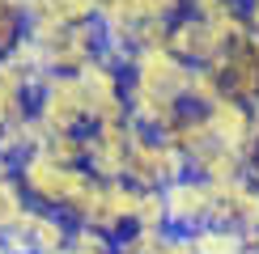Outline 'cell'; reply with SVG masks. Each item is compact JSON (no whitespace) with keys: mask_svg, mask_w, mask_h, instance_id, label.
<instances>
[{"mask_svg":"<svg viewBox=\"0 0 259 254\" xmlns=\"http://www.w3.org/2000/svg\"><path fill=\"white\" fill-rule=\"evenodd\" d=\"M242 17H246L251 38H259V0H242Z\"/></svg>","mask_w":259,"mask_h":254,"instance_id":"25","label":"cell"},{"mask_svg":"<svg viewBox=\"0 0 259 254\" xmlns=\"http://www.w3.org/2000/svg\"><path fill=\"white\" fill-rule=\"evenodd\" d=\"M127 81L140 89H153L161 98H175L187 106V85H191V64H183L170 47L157 51H132L127 59Z\"/></svg>","mask_w":259,"mask_h":254,"instance_id":"5","label":"cell"},{"mask_svg":"<svg viewBox=\"0 0 259 254\" xmlns=\"http://www.w3.org/2000/svg\"><path fill=\"white\" fill-rule=\"evenodd\" d=\"M212 72L225 85V98H238L246 106L259 102V59H255V38H238L225 47V55L212 64Z\"/></svg>","mask_w":259,"mask_h":254,"instance_id":"12","label":"cell"},{"mask_svg":"<svg viewBox=\"0 0 259 254\" xmlns=\"http://www.w3.org/2000/svg\"><path fill=\"white\" fill-rule=\"evenodd\" d=\"M212 225L238 229L242 237L259 233V186L251 182V178L212 186Z\"/></svg>","mask_w":259,"mask_h":254,"instance_id":"10","label":"cell"},{"mask_svg":"<svg viewBox=\"0 0 259 254\" xmlns=\"http://www.w3.org/2000/svg\"><path fill=\"white\" fill-rule=\"evenodd\" d=\"M132 136L136 127L132 119L127 123H106V127H90L85 132V169H90L94 178H102V182H119L127 174V148H132Z\"/></svg>","mask_w":259,"mask_h":254,"instance_id":"7","label":"cell"},{"mask_svg":"<svg viewBox=\"0 0 259 254\" xmlns=\"http://www.w3.org/2000/svg\"><path fill=\"white\" fill-rule=\"evenodd\" d=\"M0 254H13V250H9V246H5V237H0Z\"/></svg>","mask_w":259,"mask_h":254,"instance_id":"30","label":"cell"},{"mask_svg":"<svg viewBox=\"0 0 259 254\" xmlns=\"http://www.w3.org/2000/svg\"><path fill=\"white\" fill-rule=\"evenodd\" d=\"M246 161H251L246 153L225 148V144L212 140L204 153L191 157V174L204 178V182H212V186H221V182H238V178H246Z\"/></svg>","mask_w":259,"mask_h":254,"instance_id":"15","label":"cell"},{"mask_svg":"<svg viewBox=\"0 0 259 254\" xmlns=\"http://www.w3.org/2000/svg\"><path fill=\"white\" fill-rule=\"evenodd\" d=\"M132 229H170L166 225V190H140Z\"/></svg>","mask_w":259,"mask_h":254,"instance_id":"24","label":"cell"},{"mask_svg":"<svg viewBox=\"0 0 259 254\" xmlns=\"http://www.w3.org/2000/svg\"><path fill=\"white\" fill-rule=\"evenodd\" d=\"M208 114V132H212V140L225 144V148H238V153L251 157L255 153V114H251V106L238 102V98H221L212 110H204Z\"/></svg>","mask_w":259,"mask_h":254,"instance_id":"14","label":"cell"},{"mask_svg":"<svg viewBox=\"0 0 259 254\" xmlns=\"http://www.w3.org/2000/svg\"><path fill=\"white\" fill-rule=\"evenodd\" d=\"M246 178H251V182L259 186V148L251 153V161H246Z\"/></svg>","mask_w":259,"mask_h":254,"instance_id":"26","label":"cell"},{"mask_svg":"<svg viewBox=\"0 0 259 254\" xmlns=\"http://www.w3.org/2000/svg\"><path fill=\"white\" fill-rule=\"evenodd\" d=\"M85 148H90L85 132H56V136H47L42 153L56 157L60 165H85Z\"/></svg>","mask_w":259,"mask_h":254,"instance_id":"22","label":"cell"},{"mask_svg":"<svg viewBox=\"0 0 259 254\" xmlns=\"http://www.w3.org/2000/svg\"><path fill=\"white\" fill-rule=\"evenodd\" d=\"M26 212H30V199H26V190H21L17 174H5L0 178V237H5Z\"/></svg>","mask_w":259,"mask_h":254,"instance_id":"20","label":"cell"},{"mask_svg":"<svg viewBox=\"0 0 259 254\" xmlns=\"http://www.w3.org/2000/svg\"><path fill=\"white\" fill-rule=\"evenodd\" d=\"M9 5H17V9H26V5H30V0H9Z\"/></svg>","mask_w":259,"mask_h":254,"instance_id":"29","label":"cell"},{"mask_svg":"<svg viewBox=\"0 0 259 254\" xmlns=\"http://www.w3.org/2000/svg\"><path fill=\"white\" fill-rule=\"evenodd\" d=\"M166 225L170 233H196L212 225V182L196 174H183L166 186Z\"/></svg>","mask_w":259,"mask_h":254,"instance_id":"8","label":"cell"},{"mask_svg":"<svg viewBox=\"0 0 259 254\" xmlns=\"http://www.w3.org/2000/svg\"><path fill=\"white\" fill-rule=\"evenodd\" d=\"M183 174H191L187 157L179 153L170 140H161V136H149L136 127L132 136V148H127V182L140 186V190H166L170 182H179Z\"/></svg>","mask_w":259,"mask_h":254,"instance_id":"2","label":"cell"},{"mask_svg":"<svg viewBox=\"0 0 259 254\" xmlns=\"http://www.w3.org/2000/svg\"><path fill=\"white\" fill-rule=\"evenodd\" d=\"M255 59H259V38H255Z\"/></svg>","mask_w":259,"mask_h":254,"instance_id":"31","label":"cell"},{"mask_svg":"<svg viewBox=\"0 0 259 254\" xmlns=\"http://www.w3.org/2000/svg\"><path fill=\"white\" fill-rule=\"evenodd\" d=\"M21 190L34 208H47V212H64L68 220L85 225V216L98 204V190H102V178H94L85 165H60L56 157H47L42 148L17 157L13 165Z\"/></svg>","mask_w":259,"mask_h":254,"instance_id":"1","label":"cell"},{"mask_svg":"<svg viewBox=\"0 0 259 254\" xmlns=\"http://www.w3.org/2000/svg\"><path fill=\"white\" fill-rule=\"evenodd\" d=\"M64 254H119V237H111V233H102L94 225H77Z\"/></svg>","mask_w":259,"mask_h":254,"instance_id":"23","label":"cell"},{"mask_svg":"<svg viewBox=\"0 0 259 254\" xmlns=\"http://www.w3.org/2000/svg\"><path fill=\"white\" fill-rule=\"evenodd\" d=\"M136 204H140V186H132L127 178H119V182H102L98 204H94V212L85 216V225L111 233V237H123V233H132Z\"/></svg>","mask_w":259,"mask_h":254,"instance_id":"13","label":"cell"},{"mask_svg":"<svg viewBox=\"0 0 259 254\" xmlns=\"http://www.w3.org/2000/svg\"><path fill=\"white\" fill-rule=\"evenodd\" d=\"M251 114H255V144H259V102L251 106Z\"/></svg>","mask_w":259,"mask_h":254,"instance_id":"28","label":"cell"},{"mask_svg":"<svg viewBox=\"0 0 259 254\" xmlns=\"http://www.w3.org/2000/svg\"><path fill=\"white\" fill-rule=\"evenodd\" d=\"M81 93H85V114L90 127H106V123H127V72L119 64H90L85 72H77Z\"/></svg>","mask_w":259,"mask_h":254,"instance_id":"4","label":"cell"},{"mask_svg":"<svg viewBox=\"0 0 259 254\" xmlns=\"http://www.w3.org/2000/svg\"><path fill=\"white\" fill-rule=\"evenodd\" d=\"M38 47H42V59H47V72H68V77H77V72H85L90 64L102 59L106 30L98 26V21H85V26L60 30L56 38L38 42Z\"/></svg>","mask_w":259,"mask_h":254,"instance_id":"6","label":"cell"},{"mask_svg":"<svg viewBox=\"0 0 259 254\" xmlns=\"http://www.w3.org/2000/svg\"><path fill=\"white\" fill-rule=\"evenodd\" d=\"M225 47H230V38H225L217 26H208L204 17L183 13V17L175 21V34H170V51H175L183 64H191V68H212V64L225 55Z\"/></svg>","mask_w":259,"mask_h":254,"instance_id":"9","label":"cell"},{"mask_svg":"<svg viewBox=\"0 0 259 254\" xmlns=\"http://www.w3.org/2000/svg\"><path fill=\"white\" fill-rule=\"evenodd\" d=\"M34 119L47 127V136H56V132H90L81 81L68 77V72H47L42 85L34 89Z\"/></svg>","mask_w":259,"mask_h":254,"instance_id":"3","label":"cell"},{"mask_svg":"<svg viewBox=\"0 0 259 254\" xmlns=\"http://www.w3.org/2000/svg\"><path fill=\"white\" fill-rule=\"evenodd\" d=\"M102 5H106V0H98V9H102Z\"/></svg>","mask_w":259,"mask_h":254,"instance_id":"33","label":"cell"},{"mask_svg":"<svg viewBox=\"0 0 259 254\" xmlns=\"http://www.w3.org/2000/svg\"><path fill=\"white\" fill-rule=\"evenodd\" d=\"M119 254H191L187 233L170 229H132L119 237Z\"/></svg>","mask_w":259,"mask_h":254,"instance_id":"16","label":"cell"},{"mask_svg":"<svg viewBox=\"0 0 259 254\" xmlns=\"http://www.w3.org/2000/svg\"><path fill=\"white\" fill-rule=\"evenodd\" d=\"M225 98V85L212 68H191V85H187V106L191 110H212Z\"/></svg>","mask_w":259,"mask_h":254,"instance_id":"19","label":"cell"},{"mask_svg":"<svg viewBox=\"0 0 259 254\" xmlns=\"http://www.w3.org/2000/svg\"><path fill=\"white\" fill-rule=\"evenodd\" d=\"M161 140H170V144H175L183 157H187V165H191V157H196V153H204V148L212 144L208 114H204V110H191V106H187V110L179 114V123L170 127V132L161 136Z\"/></svg>","mask_w":259,"mask_h":254,"instance_id":"17","label":"cell"},{"mask_svg":"<svg viewBox=\"0 0 259 254\" xmlns=\"http://www.w3.org/2000/svg\"><path fill=\"white\" fill-rule=\"evenodd\" d=\"M234 5H242V0H234Z\"/></svg>","mask_w":259,"mask_h":254,"instance_id":"34","label":"cell"},{"mask_svg":"<svg viewBox=\"0 0 259 254\" xmlns=\"http://www.w3.org/2000/svg\"><path fill=\"white\" fill-rule=\"evenodd\" d=\"M13 165H17V161L5 153V148H0V178H5V174H13Z\"/></svg>","mask_w":259,"mask_h":254,"instance_id":"27","label":"cell"},{"mask_svg":"<svg viewBox=\"0 0 259 254\" xmlns=\"http://www.w3.org/2000/svg\"><path fill=\"white\" fill-rule=\"evenodd\" d=\"M98 21V0H30L26 5V30L34 42L56 38L68 26Z\"/></svg>","mask_w":259,"mask_h":254,"instance_id":"11","label":"cell"},{"mask_svg":"<svg viewBox=\"0 0 259 254\" xmlns=\"http://www.w3.org/2000/svg\"><path fill=\"white\" fill-rule=\"evenodd\" d=\"M191 254H246V237L238 229H221V225H204L196 233H187Z\"/></svg>","mask_w":259,"mask_h":254,"instance_id":"18","label":"cell"},{"mask_svg":"<svg viewBox=\"0 0 259 254\" xmlns=\"http://www.w3.org/2000/svg\"><path fill=\"white\" fill-rule=\"evenodd\" d=\"M26 9L9 5V0H0V59H9L13 51L26 42Z\"/></svg>","mask_w":259,"mask_h":254,"instance_id":"21","label":"cell"},{"mask_svg":"<svg viewBox=\"0 0 259 254\" xmlns=\"http://www.w3.org/2000/svg\"><path fill=\"white\" fill-rule=\"evenodd\" d=\"M246 254H259V246H251V250H246Z\"/></svg>","mask_w":259,"mask_h":254,"instance_id":"32","label":"cell"}]
</instances>
